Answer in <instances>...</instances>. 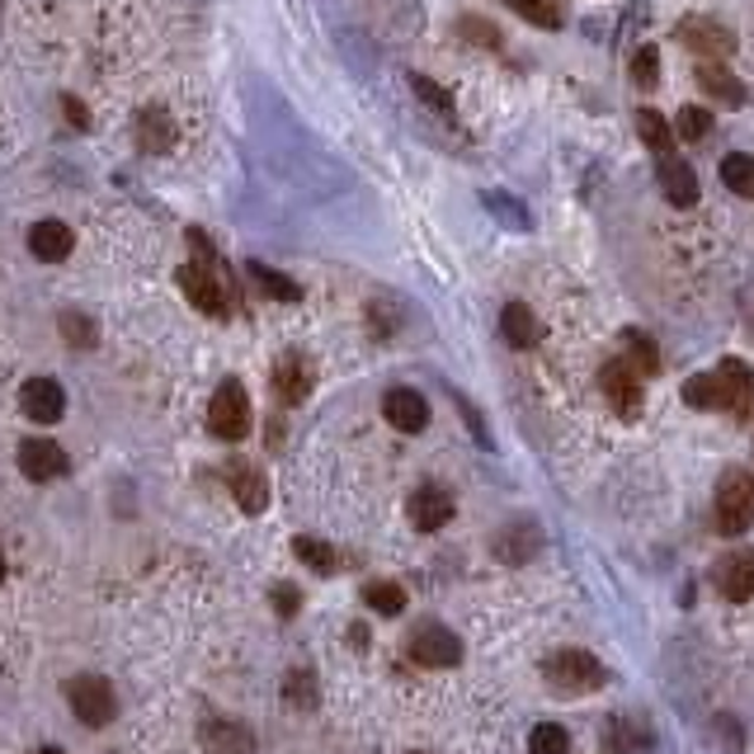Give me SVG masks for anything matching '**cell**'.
<instances>
[{
  "mask_svg": "<svg viewBox=\"0 0 754 754\" xmlns=\"http://www.w3.org/2000/svg\"><path fill=\"white\" fill-rule=\"evenodd\" d=\"M180 283H184V293H189V302L198 311H208V317H226V311H232V283H226V269L212 260V255L208 260L184 264Z\"/></svg>",
  "mask_w": 754,
  "mask_h": 754,
  "instance_id": "6da1fadb",
  "label": "cell"
},
{
  "mask_svg": "<svg viewBox=\"0 0 754 754\" xmlns=\"http://www.w3.org/2000/svg\"><path fill=\"white\" fill-rule=\"evenodd\" d=\"M543 675H547V684L566 693V699H576V693H594V689H604V665L590 656V651H576V646H566L557 651L547 665H543Z\"/></svg>",
  "mask_w": 754,
  "mask_h": 754,
  "instance_id": "7a4b0ae2",
  "label": "cell"
},
{
  "mask_svg": "<svg viewBox=\"0 0 754 754\" xmlns=\"http://www.w3.org/2000/svg\"><path fill=\"white\" fill-rule=\"evenodd\" d=\"M754 523V477L731 467L717 481V529L727 537H741Z\"/></svg>",
  "mask_w": 754,
  "mask_h": 754,
  "instance_id": "3957f363",
  "label": "cell"
},
{
  "mask_svg": "<svg viewBox=\"0 0 754 754\" xmlns=\"http://www.w3.org/2000/svg\"><path fill=\"white\" fill-rule=\"evenodd\" d=\"M208 424L218 438H246L250 434V396L240 382H222L218 392H212V406H208Z\"/></svg>",
  "mask_w": 754,
  "mask_h": 754,
  "instance_id": "277c9868",
  "label": "cell"
},
{
  "mask_svg": "<svg viewBox=\"0 0 754 754\" xmlns=\"http://www.w3.org/2000/svg\"><path fill=\"white\" fill-rule=\"evenodd\" d=\"M66 699H71V713H76L85 727H109V721L119 717V699H113V689L104 684V679H95V675L71 679Z\"/></svg>",
  "mask_w": 754,
  "mask_h": 754,
  "instance_id": "5b68a950",
  "label": "cell"
},
{
  "mask_svg": "<svg viewBox=\"0 0 754 754\" xmlns=\"http://www.w3.org/2000/svg\"><path fill=\"white\" fill-rule=\"evenodd\" d=\"M410 656H416V665H430V670H448V665L462 660V642L448 628H438V622H424L410 636Z\"/></svg>",
  "mask_w": 754,
  "mask_h": 754,
  "instance_id": "8992f818",
  "label": "cell"
},
{
  "mask_svg": "<svg viewBox=\"0 0 754 754\" xmlns=\"http://www.w3.org/2000/svg\"><path fill=\"white\" fill-rule=\"evenodd\" d=\"M600 387L608 396V406L618 410V416H636L642 410V373L628 363V359H614V363H604V373H600Z\"/></svg>",
  "mask_w": 754,
  "mask_h": 754,
  "instance_id": "52a82bcc",
  "label": "cell"
},
{
  "mask_svg": "<svg viewBox=\"0 0 754 754\" xmlns=\"http://www.w3.org/2000/svg\"><path fill=\"white\" fill-rule=\"evenodd\" d=\"M713 580H717V590L727 594L731 604H745L754 600V547H736L727 552L717 566H713Z\"/></svg>",
  "mask_w": 754,
  "mask_h": 754,
  "instance_id": "ba28073f",
  "label": "cell"
},
{
  "mask_svg": "<svg viewBox=\"0 0 754 754\" xmlns=\"http://www.w3.org/2000/svg\"><path fill=\"white\" fill-rule=\"evenodd\" d=\"M717 382H721V410H731L736 420H750L754 416V368L741 359H727L717 368Z\"/></svg>",
  "mask_w": 754,
  "mask_h": 754,
  "instance_id": "9c48e42d",
  "label": "cell"
},
{
  "mask_svg": "<svg viewBox=\"0 0 754 754\" xmlns=\"http://www.w3.org/2000/svg\"><path fill=\"white\" fill-rule=\"evenodd\" d=\"M20 406H24V416L34 424H57V420H62V410H66V396H62V387H57L52 378H28L20 387Z\"/></svg>",
  "mask_w": 754,
  "mask_h": 754,
  "instance_id": "30bf717a",
  "label": "cell"
},
{
  "mask_svg": "<svg viewBox=\"0 0 754 754\" xmlns=\"http://www.w3.org/2000/svg\"><path fill=\"white\" fill-rule=\"evenodd\" d=\"M20 472L28 481H57L66 472V448L52 438H24L20 444Z\"/></svg>",
  "mask_w": 754,
  "mask_h": 754,
  "instance_id": "8fae6325",
  "label": "cell"
},
{
  "mask_svg": "<svg viewBox=\"0 0 754 754\" xmlns=\"http://www.w3.org/2000/svg\"><path fill=\"white\" fill-rule=\"evenodd\" d=\"M382 416H387V424H396L401 434H420L424 424H430V406H424L420 392L392 387L387 396H382Z\"/></svg>",
  "mask_w": 754,
  "mask_h": 754,
  "instance_id": "7c38bea8",
  "label": "cell"
},
{
  "mask_svg": "<svg viewBox=\"0 0 754 754\" xmlns=\"http://www.w3.org/2000/svg\"><path fill=\"white\" fill-rule=\"evenodd\" d=\"M406 515H410V523H416L420 533H438L453 519V495L444 486H420L416 495H410Z\"/></svg>",
  "mask_w": 754,
  "mask_h": 754,
  "instance_id": "4fadbf2b",
  "label": "cell"
},
{
  "mask_svg": "<svg viewBox=\"0 0 754 754\" xmlns=\"http://www.w3.org/2000/svg\"><path fill=\"white\" fill-rule=\"evenodd\" d=\"M311 382H317V373H311V363L302 359V354H283V359L274 363V392L288 406L302 401V396L311 392Z\"/></svg>",
  "mask_w": 754,
  "mask_h": 754,
  "instance_id": "5bb4252c",
  "label": "cell"
},
{
  "mask_svg": "<svg viewBox=\"0 0 754 754\" xmlns=\"http://www.w3.org/2000/svg\"><path fill=\"white\" fill-rule=\"evenodd\" d=\"M660 189H665V198H670L675 208L699 203V175H693V165L679 161V156H665V161H660Z\"/></svg>",
  "mask_w": 754,
  "mask_h": 754,
  "instance_id": "9a60e30c",
  "label": "cell"
},
{
  "mask_svg": "<svg viewBox=\"0 0 754 754\" xmlns=\"http://www.w3.org/2000/svg\"><path fill=\"white\" fill-rule=\"evenodd\" d=\"M679 38H684L689 52H703V57H727L731 52V34L713 20H684L679 24Z\"/></svg>",
  "mask_w": 754,
  "mask_h": 754,
  "instance_id": "2e32d148",
  "label": "cell"
},
{
  "mask_svg": "<svg viewBox=\"0 0 754 754\" xmlns=\"http://www.w3.org/2000/svg\"><path fill=\"white\" fill-rule=\"evenodd\" d=\"M537 547H543V537H537V523H515V529L495 533V557L509 561V566L537 557Z\"/></svg>",
  "mask_w": 754,
  "mask_h": 754,
  "instance_id": "e0dca14e",
  "label": "cell"
},
{
  "mask_svg": "<svg viewBox=\"0 0 754 754\" xmlns=\"http://www.w3.org/2000/svg\"><path fill=\"white\" fill-rule=\"evenodd\" d=\"M71 246H76V236H71L66 222H38L34 232H28V250H34L38 260H48V264L66 260Z\"/></svg>",
  "mask_w": 754,
  "mask_h": 754,
  "instance_id": "ac0fdd59",
  "label": "cell"
},
{
  "mask_svg": "<svg viewBox=\"0 0 754 754\" xmlns=\"http://www.w3.org/2000/svg\"><path fill=\"white\" fill-rule=\"evenodd\" d=\"M500 331H505V339L515 349H533L537 339H543V325H537V317L523 302H509L505 311H500Z\"/></svg>",
  "mask_w": 754,
  "mask_h": 754,
  "instance_id": "d6986e66",
  "label": "cell"
},
{
  "mask_svg": "<svg viewBox=\"0 0 754 754\" xmlns=\"http://www.w3.org/2000/svg\"><path fill=\"white\" fill-rule=\"evenodd\" d=\"M170 141H175V123H170V113L141 109L137 113V147L151 151V156H161V151H170Z\"/></svg>",
  "mask_w": 754,
  "mask_h": 754,
  "instance_id": "ffe728a7",
  "label": "cell"
},
{
  "mask_svg": "<svg viewBox=\"0 0 754 754\" xmlns=\"http://www.w3.org/2000/svg\"><path fill=\"white\" fill-rule=\"evenodd\" d=\"M622 349H628V354H622V359H628V363H632L642 378L660 373V349H656V339H651L646 331H628V335H622Z\"/></svg>",
  "mask_w": 754,
  "mask_h": 754,
  "instance_id": "44dd1931",
  "label": "cell"
},
{
  "mask_svg": "<svg viewBox=\"0 0 754 754\" xmlns=\"http://www.w3.org/2000/svg\"><path fill=\"white\" fill-rule=\"evenodd\" d=\"M636 133H642V141L660 156V161H665V156H675V133H670V123H665V113L642 109V113H636Z\"/></svg>",
  "mask_w": 754,
  "mask_h": 754,
  "instance_id": "7402d4cb",
  "label": "cell"
},
{
  "mask_svg": "<svg viewBox=\"0 0 754 754\" xmlns=\"http://www.w3.org/2000/svg\"><path fill=\"white\" fill-rule=\"evenodd\" d=\"M232 495L240 500L246 515H260L264 500H269V486H264L260 472H250V467H236V472H232Z\"/></svg>",
  "mask_w": 754,
  "mask_h": 754,
  "instance_id": "603a6c76",
  "label": "cell"
},
{
  "mask_svg": "<svg viewBox=\"0 0 754 754\" xmlns=\"http://www.w3.org/2000/svg\"><path fill=\"white\" fill-rule=\"evenodd\" d=\"M721 184H727L731 194H741V198H754V156L731 151L727 161H721Z\"/></svg>",
  "mask_w": 754,
  "mask_h": 754,
  "instance_id": "cb8c5ba5",
  "label": "cell"
},
{
  "mask_svg": "<svg viewBox=\"0 0 754 754\" xmlns=\"http://www.w3.org/2000/svg\"><path fill=\"white\" fill-rule=\"evenodd\" d=\"M363 604L373 608V614H387V618H396L406 608V590L396 585V580H373V585L363 590Z\"/></svg>",
  "mask_w": 754,
  "mask_h": 754,
  "instance_id": "d4e9b609",
  "label": "cell"
},
{
  "mask_svg": "<svg viewBox=\"0 0 754 754\" xmlns=\"http://www.w3.org/2000/svg\"><path fill=\"white\" fill-rule=\"evenodd\" d=\"M699 85L713 99H727V104H741L745 90H741V81L731 76V71H721V66H699Z\"/></svg>",
  "mask_w": 754,
  "mask_h": 754,
  "instance_id": "484cf974",
  "label": "cell"
},
{
  "mask_svg": "<svg viewBox=\"0 0 754 754\" xmlns=\"http://www.w3.org/2000/svg\"><path fill=\"white\" fill-rule=\"evenodd\" d=\"M684 401L699 406V410H721V382L717 373H699L684 382Z\"/></svg>",
  "mask_w": 754,
  "mask_h": 754,
  "instance_id": "4316f807",
  "label": "cell"
},
{
  "mask_svg": "<svg viewBox=\"0 0 754 754\" xmlns=\"http://www.w3.org/2000/svg\"><path fill=\"white\" fill-rule=\"evenodd\" d=\"M293 552H297V561L311 566V571H317V576H331V571H335V561H339L335 552L321 543V537H297Z\"/></svg>",
  "mask_w": 754,
  "mask_h": 754,
  "instance_id": "83f0119b",
  "label": "cell"
},
{
  "mask_svg": "<svg viewBox=\"0 0 754 754\" xmlns=\"http://www.w3.org/2000/svg\"><path fill=\"white\" fill-rule=\"evenodd\" d=\"M208 745L218 750V754H250L255 750L250 736L240 731V727H232V721H212V727H208Z\"/></svg>",
  "mask_w": 754,
  "mask_h": 754,
  "instance_id": "f1b7e54d",
  "label": "cell"
},
{
  "mask_svg": "<svg viewBox=\"0 0 754 754\" xmlns=\"http://www.w3.org/2000/svg\"><path fill=\"white\" fill-rule=\"evenodd\" d=\"M509 10L519 14V20H529L537 28H561V10L552 5V0H505Z\"/></svg>",
  "mask_w": 754,
  "mask_h": 754,
  "instance_id": "f546056e",
  "label": "cell"
},
{
  "mask_svg": "<svg viewBox=\"0 0 754 754\" xmlns=\"http://www.w3.org/2000/svg\"><path fill=\"white\" fill-rule=\"evenodd\" d=\"M529 754H571V736H566V727L543 721V727H533V736H529Z\"/></svg>",
  "mask_w": 754,
  "mask_h": 754,
  "instance_id": "4dcf8cb0",
  "label": "cell"
},
{
  "mask_svg": "<svg viewBox=\"0 0 754 754\" xmlns=\"http://www.w3.org/2000/svg\"><path fill=\"white\" fill-rule=\"evenodd\" d=\"M250 274H255V283H260L269 297H279V302H297V297H302V288H297L293 279H283V274H274V269H264V264H250Z\"/></svg>",
  "mask_w": 754,
  "mask_h": 754,
  "instance_id": "1f68e13d",
  "label": "cell"
},
{
  "mask_svg": "<svg viewBox=\"0 0 754 754\" xmlns=\"http://www.w3.org/2000/svg\"><path fill=\"white\" fill-rule=\"evenodd\" d=\"M707 133H713V113L699 109V104L679 109V137H684V141H703Z\"/></svg>",
  "mask_w": 754,
  "mask_h": 754,
  "instance_id": "d6a6232c",
  "label": "cell"
},
{
  "mask_svg": "<svg viewBox=\"0 0 754 754\" xmlns=\"http://www.w3.org/2000/svg\"><path fill=\"white\" fill-rule=\"evenodd\" d=\"M632 81L642 85V90H656L660 85V52L656 48H642L632 57Z\"/></svg>",
  "mask_w": 754,
  "mask_h": 754,
  "instance_id": "836d02e7",
  "label": "cell"
},
{
  "mask_svg": "<svg viewBox=\"0 0 754 754\" xmlns=\"http://www.w3.org/2000/svg\"><path fill=\"white\" fill-rule=\"evenodd\" d=\"M62 335L71 349H90L95 345V321H85L81 311H62Z\"/></svg>",
  "mask_w": 754,
  "mask_h": 754,
  "instance_id": "e575fe53",
  "label": "cell"
},
{
  "mask_svg": "<svg viewBox=\"0 0 754 754\" xmlns=\"http://www.w3.org/2000/svg\"><path fill=\"white\" fill-rule=\"evenodd\" d=\"M283 693H288V703L311 707V703H317V675H311V670H293L288 684H283Z\"/></svg>",
  "mask_w": 754,
  "mask_h": 754,
  "instance_id": "d590c367",
  "label": "cell"
},
{
  "mask_svg": "<svg viewBox=\"0 0 754 754\" xmlns=\"http://www.w3.org/2000/svg\"><path fill=\"white\" fill-rule=\"evenodd\" d=\"M416 95H420L430 109L444 113V119H453V99H448V90H438V85H434L430 76H416Z\"/></svg>",
  "mask_w": 754,
  "mask_h": 754,
  "instance_id": "8d00e7d4",
  "label": "cell"
},
{
  "mask_svg": "<svg viewBox=\"0 0 754 754\" xmlns=\"http://www.w3.org/2000/svg\"><path fill=\"white\" fill-rule=\"evenodd\" d=\"M458 34H467V42H481V48H500V34L486 20H462Z\"/></svg>",
  "mask_w": 754,
  "mask_h": 754,
  "instance_id": "74e56055",
  "label": "cell"
},
{
  "mask_svg": "<svg viewBox=\"0 0 754 754\" xmlns=\"http://www.w3.org/2000/svg\"><path fill=\"white\" fill-rule=\"evenodd\" d=\"M297 604H302V594H297L293 585H279V590H274V608H279L283 618H293V614H297Z\"/></svg>",
  "mask_w": 754,
  "mask_h": 754,
  "instance_id": "f35d334b",
  "label": "cell"
},
{
  "mask_svg": "<svg viewBox=\"0 0 754 754\" xmlns=\"http://www.w3.org/2000/svg\"><path fill=\"white\" fill-rule=\"evenodd\" d=\"M62 109H66V119H71V127H85V123H90V113H85V109H81V99H71V95H66V99H62Z\"/></svg>",
  "mask_w": 754,
  "mask_h": 754,
  "instance_id": "ab89813d",
  "label": "cell"
},
{
  "mask_svg": "<svg viewBox=\"0 0 754 754\" xmlns=\"http://www.w3.org/2000/svg\"><path fill=\"white\" fill-rule=\"evenodd\" d=\"M0 580H5V557H0Z\"/></svg>",
  "mask_w": 754,
  "mask_h": 754,
  "instance_id": "60d3db41",
  "label": "cell"
},
{
  "mask_svg": "<svg viewBox=\"0 0 754 754\" xmlns=\"http://www.w3.org/2000/svg\"><path fill=\"white\" fill-rule=\"evenodd\" d=\"M42 754H66V750H42Z\"/></svg>",
  "mask_w": 754,
  "mask_h": 754,
  "instance_id": "b9f144b4",
  "label": "cell"
}]
</instances>
